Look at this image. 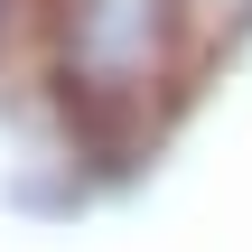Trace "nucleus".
I'll list each match as a JSON object with an SVG mask.
<instances>
[{"instance_id":"1","label":"nucleus","mask_w":252,"mask_h":252,"mask_svg":"<svg viewBox=\"0 0 252 252\" xmlns=\"http://www.w3.org/2000/svg\"><path fill=\"white\" fill-rule=\"evenodd\" d=\"M196 0H56V65L94 122H140L159 84L187 65Z\"/></svg>"}]
</instances>
